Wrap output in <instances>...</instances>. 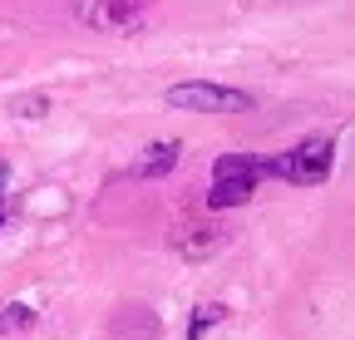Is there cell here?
<instances>
[{
  "label": "cell",
  "mask_w": 355,
  "mask_h": 340,
  "mask_svg": "<svg viewBox=\"0 0 355 340\" xmlns=\"http://www.w3.org/2000/svg\"><path fill=\"white\" fill-rule=\"evenodd\" d=\"M178 158H183V143H178V138L168 143V138H163V143H153V148H148V158H144L139 168H133V178H139V183H153V178L173 173Z\"/></svg>",
  "instance_id": "7"
},
{
  "label": "cell",
  "mask_w": 355,
  "mask_h": 340,
  "mask_svg": "<svg viewBox=\"0 0 355 340\" xmlns=\"http://www.w3.org/2000/svg\"><path fill=\"white\" fill-rule=\"evenodd\" d=\"M79 25H94L109 35H128L139 30V0H69Z\"/></svg>",
  "instance_id": "4"
},
{
  "label": "cell",
  "mask_w": 355,
  "mask_h": 340,
  "mask_svg": "<svg viewBox=\"0 0 355 340\" xmlns=\"http://www.w3.org/2000/svg\"><path fill=\"white\" fill-rule=\"evenodd\" d=\"M30 325H35V306H25V301H6V306H0V335H20Z\"/></svg>",
  "instance_id": "8"
},
{
  "label": "cell",
  "mask_w": 355,
  "mask_h": 340,
  "mask_svg": "<svg viewBox=\"0 0 355 340\" xmlns=\"http://www.w3.org/2000/svg\"><path fill=\"white\" fill-rule=\"evenodd\" d=\"M6 217H10V207H0V227H6Z\"/></svg>",
  "instance_id": "12"
},
{
  "label": "cell",
  "mask_w": 355,
  "mask_h": 340,
  "mask_svg": "<svg viewBox=\"0 0 355 340\" xmlns=\"http://www.w3.org/2000/svg\"><path fill=\"white\" fill-rule=\"evenodd\" d=\"M331 168H336V143L331 138H306L291 153H277L272 163H261V173H272L282 183H296V188H316V183L331 178Z\"/></svg>",
  "instance_id": "1"
},
{
  "label": "cell",
  "mask_w": 355,
  "mask_h": 340,
  "mask_svg": "<svg viewBox=\"0 0 355 340\" xmlns=\"http://www.w3.org/2000/svg\"><path fill=\"white\" fill-rule=\"evenodd\" d=\"M109 335L114 340H158V316L148 306H119Z\"/></svg>",
  "instance_id": "6"
},
{
  "label": "cell",
  "mask_w": 355,
  "mask_h": 340,
  "mask_svg": "<svg viewBox=\"0 0 355 340\" xmlns=\"http://www.w3.org/2000/svg\"><path fill=\"white\" fill-rule=\"evenodd\" d=\"M257 183H261V163H257V158H247V153H227V158H217L207 207H212V212H222V207H242V202H252Z\"/></svg>",
  "instance_id": "2"
},
{
  "label": "cell",
  "mask_w": 355,
  "mask_h": 340,
  "mask_svg": "<svg viewBox=\"0 0 355 340\" xmlns=\"http://www.w3.org/2000/svg\"><path fill=\"white\" fill-rule=\"evenodd\" d=\"M222 316H227V306H217V301H202L193 311V325H188V340H202L212 325H222Z\"/></svg>",
  "instance_id": "9"
},
{
  "label": "cell",
  "mask_w": 355,
  "mask_h": 340,
  "mask_svg": "<svg viewBox=\"0 0 355 340\" xmlns=\"http://www.w3.org/2000/svg\"><path fill=\"white\" fill-rule=\"evenodd\" d=\"M6 183H10V163H0V207H10L6 202Z\"/></svg>",
  "instance_id": "11"
},
{
  "label": "cell",
  "mask_w": 355,
  "mask_h": 340,
  "mask_svg": "<svg viewBox=\"0 0 355 340\" xmlns=\"http://www.w3.org/2000/svg\"><path fill=\"white\" fill-rule=\"evenodd\" d=\"M44 109H50V99H44V94H20V99H10V114H20V118H40Z\"/></svg>",
  "instance_id": "10"
},
{
  "label": "cell",
  "mask_w": 355,
  "mask_h": 340,
  "mask_svg": "<svg viewBox=\"0 0 355 340\" xmlns=\"http://www.w3.org/2000/svg\"><path fill=\"white\" fill-rule=\"evenodd\" d=\"M222 247H227V227H217V222H212V227H207V222H202V227H183V232L173 237V251H178L183 262H193V267L207 262L212 251H222Z\"/></svg>",
  "instance_id": "5"
},
{
  "label": "cell",
  "mask_w": 355,
  "mask_h": 340,
  "mask_svg": "<svg viewBox=\"0 0 355 340\" xmlns=\"http://www.w3.org/2000/svg\"><path fill=\"white\" fill-rule=\"evenodd\" d=\"M168 109H183V114H247L252 94L247 89H227V84H173L163 94Z\"/></svg>",
  "instance_id": "3"
}]
</instances>
